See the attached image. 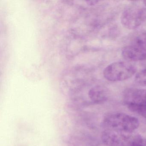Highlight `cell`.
Listing matches in <instances>:
<instances>
[{
    "instance_id": "3",
    "label": "cell",
    "mask_w": 146,
    "mask_h": 146,
    "mask_svg": "<svg viewBox=\"0 0 146 146\" xmlns=\"http://www.w3.org/2000/svg\"><path fill=\"white\" fill-rule=\"evenodd\" d=\"M140 136L134 132L106 129L101 138L103 143L107 146H134Z\"/></svg>"
},
{
    "instance_id": "6",
    "label": "cell",
    "mask_w": 146,
    "mask_h": 146,
    "mask_svg": "<svg viewBox=\"0 0 146 146\" xmlns=\"http://www.w3.org/2000/svg\"><path fill=\"white\" fill-rule=\"evenodd\" d=\"M125 103L129 109L146 107V89L130 88L123 93Z\"/></svg>"
},
{
    "instance_id": "5",
    "label": "cell",
    "mask_w": 146,
    "mask_h": 146,
    "mask_svg": "<svg viewBox=\"0 0 146 146\" xmlns=\"http://www.w3.org/2000/svg\"><path fill=\"white\" fill-rule=\"evenodd\" d=\"M145 18V10L137 5L127 7L121 17V23L129 30L137 29L142 24Z\"/></svg>"
},
{
    "instance_id": "10",
    "label": "cell",
    "mask_w": 146,
    "mask_h": 146,
    "mask_svg": "<svg viewBox=\"0 0 146 146\" xmlns=\"http://www.w3.org/2000/svg\"><path fill=\"white\" fill-rule=\"evenodd\" d=\"M134 146H146V139L141 136L137 139Z\"/></svg>"
},
{
    "instance_id": "7",
    "label": "cell",
    "mask_w": 146,
    "mask_h": 146,
    "mask_svg": "<svg viewBox=\"0 0 146 146\" xmlns=\"http://www.w3.org/2000/svg\"><path fill=\"white\" fill-rule=\"evenodd\" d=\"M90 100L96 104H101L107 100L109 92L107 88L101 86H97L92 88L89 92Z\"/></svg>"
},
{
    "instance_id": "2",
    "label": "cell",
    "mask_w": 146,
    "mask_h": 146,
    "mask_svg": "<svg viewBox=\"0 0 146 146\" xmlns=\"http://www.w3.org/2000/svg\"><path fill=\"white\" fill-rule=\"evenodd\" d=\"M103 125L108 129L134 132L139 126V121L136 118L129 114L113 113L105 116Z\"/></svg>"
},
{
    "instance_id": "9",
    "label": "cell",
    "mask_w": 146,
    "mask_h": 146,
    "mask_svg": "<svg viewBox=\"0 0 146 146\" xmlns=\"http://www.w3.org/2000/svg\"><path fill=\"white\" fill-rule=\"evenodd\" d=\"M133 112L139 114L146 120V107L141 108H135L130 109Z\"/></svg>"
},
{
    "instance_id": "8",
    "label": "cell",
    "mask_w": 146,
    "mask_h": 146,
    "mask_svg": "<svg viewBox=\"0 0 146 146\" xmlns=\"http://www.w3.org/2000/svg\"><path fill=\"white\" fill-rule=\"evenodd\" d=\"M135 81L140 85L146 86V69L139 72L136 74Z\"/></svg>"
},
{
    "instance_id": "4",
    "label": "cell",
    "mask_w": 146,
    "mask_h": 146,
    "mask_svg": "<svg viewBox=\"0 0 146 146\" xmlns=\"http://www.w3.org/2000/svg\"><path fill=\"white\" fill-rule=\"evenodd\" d=\"M136 72L135 67L128 62L118 61L108 66L103 71L104 77L111 82H120L130 78Z\"/></svg>"
},
{
    "instance_id": "1",
    "label": "cell",
    "mask_w": 146,
    "mask_h": 146,
    "mask_svg": "<svg viewBox=\"0 0 146 146\" xmlns=\"http://www.w3.org/2000/svg\"><path fill=\"white\" fill-rule=\"evenodd\" d=\"M129 44L122 50L123 58L129 61H137L146 59V31L134 34Z\"/></svg>"
}]
</instances>
